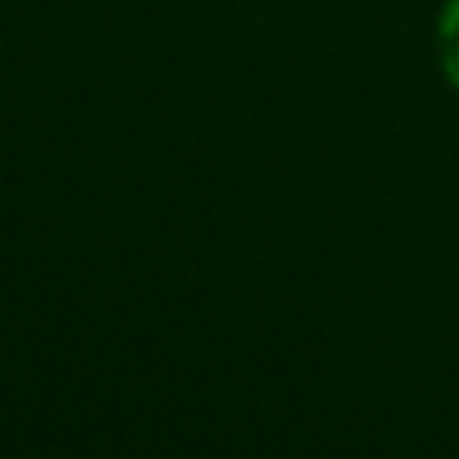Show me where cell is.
Returning a JSON list of instances; mask_svg holds the SVG:
<instances>
[{
	"mask_svg": "<svg viewBox=\"0 0 459 459\" xmlns=\"http://www.w3.org/2000/svg\"><path fill=\"white\" fill-rule=\"evenodd\" d=\"M437 61L445 79L459 90V0H445L437 14Z\"/></svg>",
	"mask_w": 459,
	"mask_h": 459,
	"instance_id": "obj_1",
	"label": "cell"
}]
</instances>
